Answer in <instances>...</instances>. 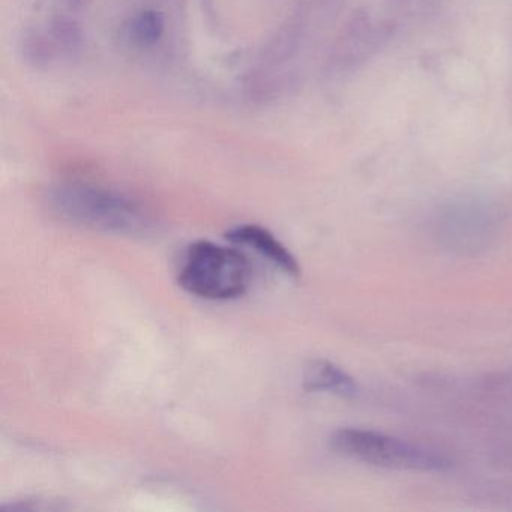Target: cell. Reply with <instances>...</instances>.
I'll use <instances>...</instances> for the list:
<instances>
[{
	"mask_svg": "<svg viewBox=\"0 0 512 512\" xmlns=\"http://www.w3.org/2000/svg\"><path fill=\"white\" fill-rule=\"evenodd\" d=\"M163 32V20L155 13H146L136 20L133 26L134 40L142 44H151L160 38Z\"/></svg>",
	"mask_w": 512,
	"mask_h": 512,
	"instance_id": "cell-6",
	"label": "cell"
},
{
	"mask_svg": "<svg viewBox=\"0 0 512 512\" xmlns=\"http://www.w3.org/2000/svg\"><path fill=\"white\" fill-rule=\"evenodd\" d=\"M50 203L65 221L104 232L137 235L145 233L152 224L148 212L139 203L122 194L89 185L56 188Z\"/></svg>",
	"mask_w": 512,
	"mask_h": 512,
	"instance_id": "cell-1",
	"label": "cell"
},
{
	"mask_svg": "<svg viewBox=\"0 0 512 512\" xmlns=\"http://www.w3.org/2000/svg\"><path fill=\"white\" fill-rule=\"evenodd\" d=\"M227 239L233 244L253 248L260 256L266 257L269 262L274 263L290 277L301 275L298 260L271 232L263 227L256 226V224L239 226L227 233Z\"/></svg>",
	"mask_w": 512,
	"mask_h": 512,
	"instance_id": "cell-4",
	"label": "cell"
},
{
	"mask_svg": "<svg viewBox=\"0 0 512 512\" xmlns=\"http://www.w3.org/2000/svg\"><path fill=\"white\" fill-rule=\"evenodd\" d=\"M331 448L344 457L385 469L437 473L449 469V461L436 452L379 431L341 428L331 437Z\"/></svg>",
	"mask_w": 512,
	"mask_h": 512,
	"instance_id": "cell-3",
	"label": "cell"
},
{
	"mask_svg": "<svg viewBox=\"0 0 512 512\" xmlns=\"http://www.w3.org/2000/svg\"><path fill=\"white\" fill-rule=\"evenodd\" d=\"M250 281L247 257L233 248L209 241L188 247L179 284L191 295L224 301L244 295Z\"/></svg>",
	"mask_w": 512,
	"mask_h": 512,
	"instance_id": "cell-2",
	"label": "cell"
},
{
	"mask_svg": "<svg viewBox=\"0 0 512 512\" xmlns=\"http://www.w3.org/2000/svg\"><path fill=\"white\" fill-rule=\"evenodd\" d=\"M304 389L308 392H328L352 398L358 394V385L352 376L325 359L311 361L304 371Z\"/></svg>",
	"mask_w": 512,
	"mask_h": 512,
	"instance_id": "cell-5",
	"label": "cell"
},
{
	"mask_svg": "<svg viewBox=\"0 0 512 512\" xmlns=\"http://www.w3.org/2000/svg\"><path fill=\"white\" fill-rule=\"evenodd\" d=\"M5 508L11 509V511H55V509H62V505H58L55 500L49 502L44 499H26L4 506Z\"/></svg>",
	"mask_w": 512,
	"mask_h": 512,
	"instance_id": "cell-7",
	"label": "cell"
}]
</instances>
